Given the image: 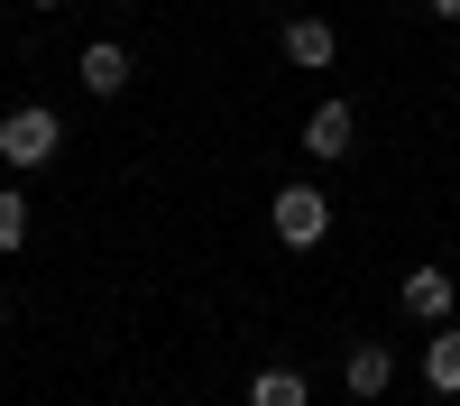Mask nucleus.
Listing matches in <instances>:
<instances>
[{"label": "nucleus", "mask_w": 460, "mask_h": 406, "mask_svg": "<svg viewBox=\"0 0 460 406\" xmlns=\"http://www.w3.org/2000/svg\"><path fill=\"white\" fill-rule=\"evenodd\" d=\"M433 19H460V0H433Z\"/></svg>", "instance_id": "9b49d317"}, {"label": "nucleus", "mask_w": 460, "mask_h": 406, "mask_svg": "<svg viewBox=\"0 0 460 406\" xmlns=\"http://www.w3.org/2000/svg\"><path fill=\"white\" fill-rule=\"evenodd\" d=\"M405 314H424V323H451V314H460V286H451L442 268H414V277H405Z\"/></svg>", "instance_id": "6e6552de"}, {"label": "nucleus", "mask_w": 460, "mask_h": 406, "mask_svg": "<svg viewBox=\"0 0 460 406\" xmlns=\"http://www.w3.org/2000/svg\"><path fill=\"white\" fill-rule=\"evenodd\" d=\"M56 148H65V121H56L47 102H19L10 121H0V167H19V176H28V167H47Z\"/></svg>", "instance_id": "f257e3e1"}, {"label": "nucleus", "mask_w": 460, "mask_h": 406, "mask_svg": "<svg viewBox=\"0 0 460 406\" xmlns=\"http://www.w3.org/2000/svg\"><path fill=\"white\" fill-rule=\"evenodd\" d=\"M424 388H433V397H460V314L433 323V342H424Z\"/></svg>", "instance_id": "0eeeda50"}, {"label": "nucleus", "mask_w": 460, "mask_h": 406, "mask_svg": "<svg viewBox=\"0 0 460 406\" xmlns=\"http://www.w3.org/2000/svg\"><path fill=\"white\" fill-rule=\"evenodd\" d=\"M249 406H314V379H304V369H286V360H267L258 379H249Z\"/></svg>", "instance_id": "1a4fd4ad"}, {"label": "nucleus", "mask_w": 460, "mask_h": 406, "mask_svg": "<svg viewBox=\"0 0 460 406\" xmlns=\"http://www.w3.org/2000/svg\"><path fill=\"white\" fill-rule=\"evenodd\" d=\"M74 74H84V93H93V102H120L138 65H129V47H120V37H93V47L74 56Z\"/></svg>", "instance_id": "20e7f679"}, {"label": "nucleus", "mask_w": 460, "mask_h": 406, "mask_svg": "<svg viewBox=\"0 0 460 406\" xmlns=\"http://www.w3.org/2000/svg\"><path fill=\"white\" fill-rule=\"evenodd\" d=\"M19 240H28V194L0 185V249H19Z\"/></svg>", "instance_id": "9d476101"}, {"label": "nucleus", "mask_w": 460, "mask_h": 406, "mask_svg": "<svg viewBox=\"0 0 460 406\" xmlns=\"http://www.w3.org/2000/svg\"><path fill=\"white\" fill-rule=\"evenodd\" d=\"M28 10H56V0H28Z\"/></svg>", "instance_id": "ddd939ff"}, {"label": "nucleus", "mask_w": 460, "mask_h": 406, "mask_svg": "<svg viewBox=\"0 0 460 406\" xmlns=\"http://www.w3.org/2000/svg\"><path fill=\"white\" fill-rule=\"evenodd\" d=\"M0 47H10V28H0Z\"/></svg>", "instance_id": "4468645a"}, {"label": "nucleus", "mask_w": 460, "mask_h": 406, "mask_svg": "<svg viewBox=\"0 0 460 406\" xmlns=\"http://www.w3.org/2000/svg\"><path fill=\"white\" fill-rule=\"evenodd\" d=\"M277 47H286V65L323 74V65L341 56V28H332V19H286V28H277Z\"/></svg>", "instance_id": "39448f33"}, {"label": "nucleus", "mask_w": 460, "mask_h": 406, "mask_svg": "<svg viewBox=\"0 0 460 406\" xmlns=\"http://www.w3.org/2000/svg\"><path fill=\"white\" fill-rule=\"evenodd\" d=\"M267 221H277L286 249H323V240H332V203H323V185H286V194L267 203Z\"/></svg>", "instance_id": "f03ea898"}, {"label": "nucleus", "mask_w": 460, "mask_h": 406, "mask_svg": "<svg viewBox=\"0 0 460 406\" xmlns=\"http://www.w3.org/2000/svg\"><path fill=\"white\" fill-rule=\"evenodd\" d=\"M341 388H350V397H387V388H396V351H387V342H350Z\"/></svg>", "instance_id": "423d86ee"}, {"label": "nucleus", "mask_w": 460, "mask_h": 406, "mask_svg": "<svg viewBox=\"0 0 460 406\" xmlns=\"http://www.w3.org/2000/svg\"><path fill=\"white\" fill-rule=\"evenodd\" d=\"M0 332H10V295H0Z\"/></svg>", "instance_id": "f8f14e48"}, {"label": "nucleus", "mask_w": 460, "mask_h": 406, "mask_svg": "<svg viewBox=\"0 0 460 406\" xmlns=\"http://www.w3.org/2000/svg\"><path fill=\"white\" fill-rule=\"evenodd\" d=\"M350 148H359V111L341 102V93L304 111V158H323V167H332V158H350Z\"/></svg>", "instance_id": "7ed1b4c3"}]
</instances>
